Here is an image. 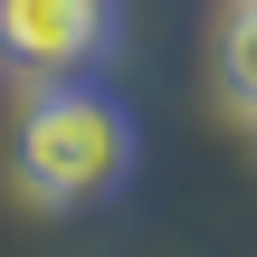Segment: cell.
Segmentation results:
<instances>
[{
  "instance_id": "obj_1",
  "label": "cell",
  "mask_w": 257,
  "mask_h": 257,
  "mask_svg": "<svg viewBox=\"0 0 257 257\" xmlns=\"http://www.w3.org/2000/svg\"><path fill=\"white\" fill-rule=\"evenodd\" d=\"M134 162H143V134H134L114 86H38V95H19L10 181H19L29 210H48V219L95 210V200H114L134 181Z\"/></svg>"
},
{
  "instance_id": "obj_2",
  "label": "cell",
  "mask_w": 257,
  "mask_h": 257,
  "mask_svg": "<svg viewBox=\"0 0 257 257\" xmlns=\"http://www.w3.org/2000/svg\"><path fill=\"white\" fill-rule=\"evenodd\" d=\"M124 38V0H0V76L10 86H95Z\"/></svg>"
},
{
  "instance_id": "obj_3",
  "label": "cell",
  "mask_w": 257,
  "mask_h": 257,
  "mask_svg": "<svg viewBox=\"0 0 257 257\" xmlns=\"http://www.w3.org/2000/svg\"><path fill=\"white\" fill-rule=\"evenodd\" d=\"M219 105L238 134H257V0H229L219 19Z\"/></svg>"
}]
</instances>
